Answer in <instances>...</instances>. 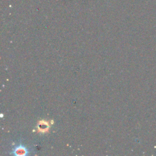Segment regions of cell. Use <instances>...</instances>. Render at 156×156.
<instances>
[{
	"mask_svg": "<svg viewBox=\"0 0 156 156\" xmlns=\"http://www.w3.org/2000/svg\"><path fill=\"white\" fill-rule=\"evenodd\" d=\"M13 153L16 155H25L27 154V150L23 146H18L13 150Z\"/></svg>",
	"mask_w": 156,
	"mask_h": 156,
	"instance_id": "cell-1",
	"label": "cell"
}]
</instances>
